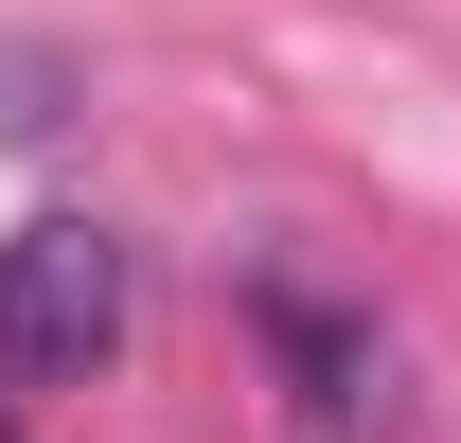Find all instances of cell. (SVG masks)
<instances>
[{
	"label": "cell",
	"instance_id": "obj_1",
	"mask_svg": "<svg viewBox=\"0 0 461 443\" xmlns=\"http://www.w3.org/2000/svg\"><path fill=\"white\" fill-rule=\"evenodd\" d=\"M124 355V231L89 213H36L0 249V390H71Z\"/></svg>",
	"mask_w": 461,
	"mask_h": 443
},
{
	"label": "cell",
	"instance_id": "obj_2",
	"mask_svg": "<svg viewBox=\"0 0 461 443\" xmlns=\"http://www.w3.org/2000/svg\"><path fill=\"white\" fill-rule=\"evenodd\" d=\"M267 337H285V373H302V426H320V443H355V426H391V355H373L355 320H320L302 284H267Z\"/></svg>",
	"mask_w": 461,
	"mask_h": 443
},
{
	"label": "cell",
	"instance_id": "obj_3",
	"mask_svg": "<svg viewBox=\"0 0 461 443\" xmlns=\"http://www.w3.org/2000/svg\"><path fill=\"white\" fill-rule=\"evenodd\" d=\"M0 443H18V408H0Z\"/></svg>",
	"mask_w": 461,
	"mask_h": 443
}]
</instances>
